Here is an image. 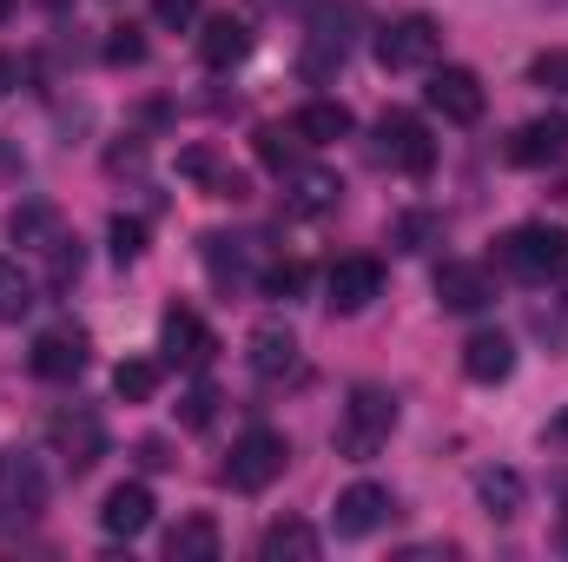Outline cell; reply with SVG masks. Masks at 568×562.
<instances>
[{
    "label": "cell",
    "instance_id": "cell-32",
    "mask_svg": "<svg viewBox=\"0 0 568 562\" xmlns=\"http://www.w3.org/2000/svg\"><path fill=\"white\" fill-rule=\"evenodd\" d=\"M140 252H145V225H140V219H113V259H120V265H133Z\"/></svg>",
    "mask_w": 568,
    "mask_h": 562
},
{
    "label": "cell",
    "instance_id": "cell-2",
    "mask_svg": "<svg viewBox=\"0 0 568 562\" xmlns=\"http://www.w3.org/2000/svg\"><path fill=\"white\" fill-rule=\"evenodd\" d=\"M436 53H443V27L429 13H404L377 33V67L384 73H424V67H436Z\"/></svg>",
    "mask_w": 568,
    "mask_h": 562
},
{
    "label": "cell",
    "instance_id": "cell-21",
    "mask_svg": "<svg viewBox=\"0 0 568 562\" xmlns=\"http://www.w3.org/2000/svg\"><path fill=\"white\" fill-rule=\"evenodd\" d=\"M291 212H304V219H317V212H331L337 199H344V179L337 172H324V165H304V172H291Z\"/></svg>",
    "mask_w": 568,
    "mask_h": 562
},
{
    "label": "cell",
    "instance_id": "cell-1",
    "mask_svg": "<svg viewBox=\"0 0 568 562\" xmlns=\"http://www.w3.org/2000/svg\"><path fill=\"white\" fill-rule=\"evenodd\" d=\"M390 430H397V391L357 384L351 404H344V418H337V450H344L351 463H371V456L390 443Z\"/></svg>",
    "mask_w": 568,
    "mask_h": 562
},
{
    "label": "cell",
    "instance_id": "cell-31",
    "mask_svg": "<svg viewBox=\"0 0 568 562\" xmlns=\"http://www.w3.org/2000/svg\"><path fill=\"white\" fill-rule=\"evenodd\" d=\"M47 259H53V284H73V279H80V239H67V232H60V239L47 245Z\"/></svg>",
    "mask_w": 568,
    "mask_h": 562
},
{
    "label": "cell",
    "instance_id": "cell-20",
    "mask_svg": "<svg viewBox=\"0 0 568 562\" xmlns=\"http://www.w3.org/2000/svg\"><path fill=\"white\" fill-rule=\"evenodd\" d=\"M344 53H351L344 13H324V20L311 27V47H304V73H311V80H324V73H337V67H344Z\"/></svg>",
    "mask_w": 568,
    "mask_h": 562
},
{
    "label": "cell",
    "instance_id": "cell-24",
    "mask_svg": "<svg viewBox=\"0 0 568 562\" xmlns=\"http://www.w3.org/2000/svg\"><path fill=\"white\" fill-rule=\"evenodd\" d=\"M165 556L172 562H219V523H212V516H185V523L165 536Z\"/></svg>",
    "mask_w": 568,
    "mask_h": 562
},
{
    "label": "cell",
    "instance_id": "cell-9",
    "mask_svg": "<svg viewBox=\"0 0 568 562\" xmlns=\"http://www.w3.org/2000/svg\"><path fill=\"white\" fill-rule=\"evenodd\" d=\"M424 100H429V113H443L449 127H476L483 120V80L469 67H429Z\"/></svg>",
    "mask_w": 568,
    "mask_h": 562
},
{
    "label": "cell",
    "instance_id": "cell-11",
    "mask_svg": "<svg viewBox=\"0 0 568 562\" xmlns=\"http://www.w3.org/2000/svg\"><path fill=\"white\" fill-rule=\"evenodd\" d=\"M47 503V476L33 456H0V530L33 523V510Z\"/></svg>",
    "mask_w": 568,
    "mask_h": 562
},
{
    "label": "cell",
    "instance_id": "cell-3",
    "mask_svg": "<svg viewBox=\"0 0 568 562\" xmlns=\"http://www.w3.org/2000/svg\"><path fill=\"white\" fill-rule=\"evenodd\" d=\"M284 463H291V443H284L278 430H245L239 443H232V456H225V483L232 490H272L284 476Z\"/></svg>",
    "mask_w": 568,
    "mask_h": 562
},
{
    "label": "cell",
    "instance_id": "cell-35",
    "mask_svg": "<svg viewBox=\"0 0 568 562\" xmlns=\"http://www.w3.org/2000/svg\"><path fill=\"white\" fill-rule=\"evenodd\" d=\"M212 404H219V391H212V384H199V391L185 398V423H192V430H205V423H212Z\"/></svg>",
    "mask_w": 568,
    "mask_h": 562
},
{
    "label": "cell",
    "instance_id": "cell-7",
    "mask_svg": "<svg viewBox=\"0 0 568 562\" xmlns=\"http://www.w3.org/2000/svg\"><path fill=\"white\" fill-rule=\"evenodd\" d=\"M159 351H165V364H172V371H205L219 344H212V331H205V318H199V311L172 304V311L159 318Z\"/></svg>",
    "mask_w": 568,
    "mask_h": 562
},
{
    "label": "cell",
    "instance_id": "cell-42",
    "mask_svg": "<svg viewBox=\"0 0 568 562\" xmlns=\"http://www.w3.org/2000/svg\"><path fill=\"white\" fill-rule=\"evenodd\" d=\"M0 13H7V0H0Z\"/></svg>",
    "mask_w": 568,
    "mask_h": 562
},
{
    "label": "cell",
    "instance_id": "cell-19",
    "mask_svg": "<svg viewBox=\"0 0 568 562\" xmlns=\"http://www.w3.org/2000/svg\"><path fill=\"white\" fill-rule=\"evenodd\" d=\"M291 127H297V140H304V145H331V140H344L357 120H351V107H344V100H311V107H297V113H291Z\"/></svg>",
    "mask_w": 568,
    "mask_h": 562
},
{
    "label": "cell",
    "instance_id": "cell-40",
    "mask_svg": "<svg viewBox=\"0 0 568 562\" xmlns=\"http://www.w3.org/2000/svg\"><path fill=\"white\" fill-rule=\"evenodd\" d=\"M556 284H562V298H568V252H562V265H556Z\"/></svg>",
    "mask_w": 568,
    "mask_h": 562
},
{
    "label": "cell",
    "instance_id": "cell-27",
    "mask_svg": "<svg viewBox=\"0 0 568 562\" xmlns=\"http://www.w3.org/2000/svg\"><path fill=\"white\" fill-rule=\"evenodd\" d=\"M113 391H120L126 404H145V398L159 391V364H152V358H126V364L113 371Z\"/></svg>",
    "mask_w": 568,
    "mask_h": 562
},
{
    "label": "cell",
    "instance_id": "cell-10",
    "mask_svg": "<svg viewBox=\"0 0 568 562\" xmlns=\"http://www.w3.org/2000/svg\"><path fill=\"white\" fill-rule=\"evenodd\" d=\"M27 364H33V378H47V384L80 378V371H87V331H80V324H47V331L33 338V351H27Z\"/></svg>",
    "mask_w": 568,
    "mask_h": 562
},
{
    "label": "cell",
    "instance_id": "cell-36",
    "mask_svg": "<svg viewBox=\"0 0 568 562\" xmlns=\"http://www.w3.org/2000/svg\"><path fill=\"white\" fill-rule=\"evenodd\" d=\"M297 284H304V272H297V265H272V272H265V291H272V298H291Z\"/></svg>",
    "mask_w": 568,
    "mask_h": 562
},
{
    "label": "cell",
    "instance_id": "cell-28",
    "mask_svg": "<svg viewBox=\"0 0 568 562\" xmlns=\"http://www.w3.org/2000/svg\"><path fill=\"white\" fill-rule=\"evenodd\" d=\"M245 245H252V239H205V259H212V279L219 284L245 279Z\"/></svg>",
    "mask_w": 568,
    "mask_h": 562
},
{
    "label": "cell",
    "instance_id": "cell-34",
    "mask_svg": "<svg viewBox=\"0 0 568 562\" xmlns=\"http://www.w3.org/2000/svg\"><path fill=\"white\" fill-rule=\"evenodd\" d=\"M529 80H536V87H568V53H542V60L529 67Z\"/></svg>",
    "mask_w": 568,
    "mask_h": 562
},
{
    "label": "cell",
    "instance_id": "cell-41",
    "mask_svg": "<svg viewBox=\"0 0 568 562\" xmlns=\"http://www.w3.org/2000/svg\"><path fill=\"white\" fill-rule=\"evenodd\" d=\"M47 7H67V0H47Z\"/></svg>",
    "mask_w": 568,
    "mask_h": 562
},
{
    "label": "cell",
    "instance_id": "cell-38",
    "mask_svg": "<svg viewBox=\"0 0 568 562\" xmlns=\"http://www.w3.org/2000/svg\"><path fill=\"white\" fill-rule=\"evenodd\" d=\"M13 80H20V67H13V60H7V53H0V100H7V93H13Z\"/></svg>",
    "mask_w": 568,
    "mask_h": 562
},
{
    "label": "cell",
    "instance_id": "cell-18",
    "mask_svg": "<svg viewBox=\"0 0 568 562\" xmlns=\"http://www.w3.org/2000/svg\"><path fill=\"white\" fill-rule=\"evenodd\" d=\"M245 364H252L258 378H291V371H297V338H291L284 324H258V331L245 338Z\"/></svg>",
    "mask_w": 568,
    "mask_h": 562
},
{
    "label": "cell",
    "instance_id": "cell-12",
    "mask_svg": "<svg viewBox=\"0 0 568 562\" xmlns=\"http://www.w3.org/2000/svg\"><path fill=\"white\" fill-rule=\"evenodd\" d=\"M47 436H53V450L73 463V476H80V470H93V463H100V450H106V430H100L93 411H60V418L47 423Z\"/></svg>",
    "mask_w": 568,
    "mask_h": 562
},
{
    "label": "cell",
    "instance_id": "cell-13",
    "mask_svg": "<svg viewBox=\"0 0 568 562\" xmlns=\"http://www.w3.org/2000/svg\"><path fill=\"white\" fill-rule=\"evenodd\" d=\"M496 298V272L489 265H469V259H449L436 272V304L443 311H483Z\"/></svg>",
    "mask_w": 568,
    "mask_h": 562
},
{
    "label": "cell",
    "instance_id": "cell-25",
    "mask_svg": "<svg viewBox=\"0 0 568 562\" xmlns=\"http://www.w3.org/2000/svg\"><path fill=\"white\" fill-rule=\"evenodd\" d=\"M33 304H40V284L20 272V259H0V324L33 318Z\"/></svg>",
    "mask_w": 568,
    "mask_h": 562
},
{
    "label": "cell",
    "instance_id": "cell-4",
    "mask_svg": "<svg viewBox=\"0 0 568 562\" xmlns=\"http://www.w3.org/2000/svg\"><path fill=\"white\" fill-rule=\"evenodd\" d=\"M568 252V232H556V225H516L503 245H496V259H503V272L523 284H542L556 279V265H562Z\"/></svg>",
    "mask_w": 568,
    "mask_h": 562
},
{
    "label": "cell",
    "instance_id": "cell-26",
    "mask_svg": "<svg viewBox=\"0 0 568 562\" xmlns=\"http://www.w3.org/2000/svg\"><path fill=\"white\" fill-rule=\"evenodd\" d=\"M476 496H483L489 516H516V510H523V476H516V470H483V476H476Z\"/></svg>",
    "mask_w": 568,
    "mask_h": 562
},
{
    "label": "cell",
    "instance_id": "cell-23",
    "mask_svg": "<svg viewBox=\"0 0 568 562\" xmlns=\"http://www.w3.org/2000/svg\"><path fill=\"white\" fill-rule=\"evenodd\" d=\"M317 550H324V543H317V530H311V523H297V516H291V523H272V530H265V536H258V556L265 562H317Z\"/></svg>",
    "mask_w": 568,
    "mask_h": 562
},
{
    "label": "cell",
    "instance_id": "cell-14",
    "mask_svg": "<svg viewBox=\"0 0 568 562\" xmlns=\"http://www.w3.org/2000/svg\"><path fill=\"white\" fill-rule=\"evenodd\" d=\"M152 510H159V503H152V490H145V483H113V490H106V503H100V530L133 543V536L152 530Z\"/></svg>",
    "mask_w": 568,
    "mask_h": 562
},
{
    "label": "cell",
    "instance_id": "cell-5",
    "mask_svg": "<svg viewBox=\"0 0 568 562\" xmlns=\"http://www.w3.org/2000/svg\"><path fill=\"white\" fill-rule=\"evenodd\" d=\"M377 159L397 165V172H410V179H424L429 165H436V140H429V127L417 113H384L377 120Z\"/></svg>",
    "mask_w": 568,
    "mask_h": 562
},
{
    "label": "cell",
    "instance_id": "cell-8",
    "mask_svg": "<svg viewBox=\"0 0 568 562\" xmlns=\"http://www.w3.org/2000/svg\"><path fill=\"white\" fill-rule=\"evenodd\" d=\"M390 516H397V496H390L384 483H351V490H337V503H331V530H337V536H377Z\"/></svg>",
    "mask_w": 568,
    "mask_h": 562
},
{
    "label": "cell",
    "instance_id": "cell-6",
    "mask_svg": "<svg viewBox=\"0 0 568 562\" xmlns=\"http://www.w3.org/2000/svg\"><path fill=\"white\" fill-rule=\"evenodd\" d=\"M384 298V265L377 259H337L331 272H324V304L337 311V318H357V311H371Z\"/></svg>",
    "mask_w": 568,
    "mask_h": 562
},
{
    "label": "cell",
    "instance_id": "cell-39",
    "mask_svg": "<svg viewBox=\"0 0 568 562\" xmlns=\"http://www.w3.org/2000/svg\"><path fill=\"white\" fill-rule=\"evenodd\" d=\"M549 436H556V443H568V411H562L556 423H549Z\"/></svg>",
    "mask_w": 568,
    "mask_h": 562
},
{
    "label": "cell",
    "instance_id": "cell-33",
    "mask_svg": "<svg viewBox=\"0 0 568 562\" xmlns=\"http://www.w3.org/2000/svg\"><path fill=\"white\" fill-rule=\"evenodd\" d=\"M199 7H205V0H152V20H159V27H192Z\"/></svg>",
    "mask_w": 568,
    "mask_h": 562
},
{
    "label": "cell",
    "instance_id": "cell-17",
    "mask_svg": "<svg viewBox=\"0 0 568 562\" xmlns=\"http://www.w3.org/2000/svg\"><path fill=\"white\" fill-rule=\"evenodd\" d=\"M245 53H252V27H245L239 13H219V20H205V33H199V60H205L212 73L239 67Z\"/></svg>",
    "mask_w": 568,
    "mask_h": 562
},
{
    "label": "cell",
    "instance_id": "cell-22",
    "mask_svg": "<svg viewBox=\"0 0 568 562\" xmlns=\"http://www.w3.org/2000/svg\"><path fill=\"white\" fill-rule=\"evenodd\" d=\"M7 239H13V245H27V252H47V245L60 239V219H53V205H40V199L13 205V212H7Z\"/></svg>",
    "mask_w": 568,
    "mask_h": 562
},
{
    "label": "cell",
    "instance_id": "cell-29",
    "mask_svg": "<svg viewBox=\"0 0 568 562\" xmlns=\"http://www.w3.org/2000/svg\"><path fill=\"white\" fill-rule=\"evenodd\" d=\"M258 159L272 172H297V127H265L258 133Z\"/></svg>",
    "mask_w": 568,
    "mask_h": 562
},
{
    "label": "cell",
    "instance_id": "cell-15",
    "mask_svg": "<svg viewBox=\"0 0 568 562\" xmlns=\"http://www.w3.org/2000/svg\"><path fill=\"white\" fill-rule=\"evenodd\" d=\"M463 371H469V384H509L516 378V338L509 331H476L463 344Z\"/></svg>",
    "mask_w": 568,
    "mask_h": 562
},
{
    "label": "cell",
    "instance_id": "cell-37",
    "mask_svg": "<svg viewBox=\"0 0 568 562\" xmlns=\"http://www.w3.org/2000/svg\"><path fill=\"white\" fill-rule=\"evenodd\" d=\"M140 463H145V470H165L172 456H165V443H140Z\"/></svg>",
    "mask_w": 568,
    "mask_h": 562
},
{
    "label": "cell",
    "instance_id": "cell-16",
    "mask_svg": "<svg viewBox=\"0 0 568 562\" xmlns=\"http://www.w3.org/2000/svg\"><path fill=\"white\" fill-rule=\"evenodd\" d=\"M562 152H568V120L562 113H542V120L516 127V140H509V165H556Z\"/></svg>",
    "mask_w": 568,
    "mask_h": 562
},
{
    "label": "cell",
    "instance_id": "cell-30",
    "mask_svg": "<svg viewBox=\"0 0 568 562\" xmlns=\"http://www.w3.org/2000/svg\"><path fill=\"white\" fill-rule=\"evenodd\" d=\"M106 60H113V67H140V60H145L140 27H113V40H106Z\"/></svg>",
    "mask_w": 568,
    "mask_h": 562
}]
</instances>
